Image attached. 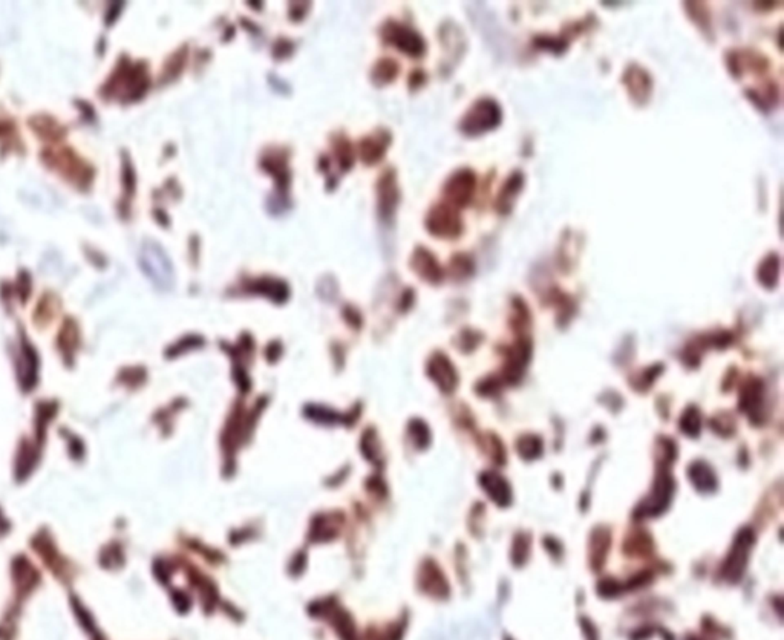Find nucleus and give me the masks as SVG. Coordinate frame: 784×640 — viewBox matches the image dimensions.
<instances>
[{
  "label": "nucleus",
  "instance_id": "1",
  "mask_svg": "<svg viewBox=\"0 0 784 640\" xmlns=\"http://www.w3.org/2000/svg\"><path fill=\"white\" fill-rule=\"evenodd\" d=\"M503 120V111L495 100L483 98L470 106L460 123V131L467 137H478L498 128Z\"/></svg>",
  "mask_w": 784,
  "mask_h": 640
},
{
  "label": "nucleus",
  "instance_id": "2",
  "mask_svg": "<svg viewBox=\"0 0 784 640\" xmlns=\"http://www.w3.org/2000/svg\"><path fill=\"white\" fill-rule=\"evenodd\" d=\"M382 37L387 45L397 48L404 55L414 58L425 55V39L417 31L406 27V25L390 20L382 29Z\"/></svg>",
  "mask_w": 784,
  "mask_h": 640
},
{
  "label": "nucleus",
  "instance_id": "3",
  "mask_svg": "<svg viewBox=\"0 0 784 640\" xmlns=\"http://www.w3.org/2000/svg\"><path fill=\"white\" fill-rule=\"evenodd\" d=\"M260 167L273 176L277 185V198L272 199L276 201V206L272 208V212H281L286 207V187L290 184L288 155L279 149L267 150L263 155V159H260Z\"/></svg>",
  "mask_w": 784,
  "mask_h": 640
},
{
  "label": "nucleus",
  "instance_id": "4",
  "mask_svg": "<svg viewBox=\"0 0 784 640\" xmlns=\"http://www.w3.org/2000/svg\"><path fill=\"white\" fill-rule=\"evenodd\" d=\"M141 264L145 267L147 276L157 284V286L171 288L173 284V269L171 260H168L161 247L154 242L146 244L141 253Z\"/></svg>",
  "mask_w": 784,
  "mask_h": 640
},
{
  "label": "nucleus",
  "instance_id": "5",
  "mask_svg": "<svg viewBox=\"0 0 784 640\" xmlns=\"http://www.w3.org/2000/svg\"><path fill=\"white\" fill-rule=\"evenodd\" d=\"M477 187V176L469 168L455 172L444 184V196L451 206L465 207L472 201Z\"/></svg>",
  "mask_w": 784,
  "mask_h": 640
},
{
  "label": "nucleus",
  "instance_id": "6",
  "mask_svg": "<svg viewBox=\"0 0 784 640\" xmlns=\"http://www.w3.org/2000/svg\"><path fill=\"white\" fill-rule=\"evenodd\" d=\"M400 202L397 176L394 171L385 172L377 182V212L385 222L392 221Z\"/></svg>",
  "mask_w": 784,
  "mask_h": 640
},
{
  "label": "nucleus",
  "instance_id": "7",
  "mask_svg": "<svg viewBox=\"0 0 784 640\" xmlns=\"http://www.w3.org/2000/svg\"><path fill=\"white\" fill-rule=\"evenodd\" d=\"M427 230L440 238H455L461 232V219L449 204H437L426 219Z\"/></svg>",
  "mask_w": 784,
  "mask_h": 640
},
{
  "label": "nucleus",
  "instance_id": "8",
  "mask_svg": "<svg viewBox=\"0 0 784 640\" xmlns=\"http://www.w3.org/2000/svg\"><path fill=\"white\" fill-rule=\"evenodd\" d=\"M391 135L385 129H378L369 137L360 141V158L366 166L377 164L385 156L386 149L390 147Z\"/></svg>",
  "mask_w": 784,
  "mask_h": 640
},
{
  "label": "nucleus",
  "instance_id": "9",
  "mask_svg": "<svg viewBox=\"0 0 784 640\" xmlns=\"http://www.w3.org/2000/svg\"><path fill=\"white\" fill-rule=\"evenodd\" d=\"M522 185H524V176L521 172H513L505 184L503 185L498 196V210L501 213H509L513 206V201L518 196Z\"/></svg>",
  "mask_w": 784,
  "mask_h": 640
},
{
  "label": "nucleus",
  "instance_id": "10",
  "mask_svg": "<svg viewBox=\"0 0 784 640\" xmlns=\"http://www.w3.org/2000/svg\"><path fill=\"white\" fill-rule=\"evenodd\" d=\"M399 72H400V67L392 60V58H382V60H378L373 67L371 77H373V83L376 86L382 88L385 84L392 83Z\"/></svg>",
  "mask_w": 784,
  "mask_h": 640
},
{
  "label": "nucleus",
  "instance_id": "11",
  "mask_svg": "<svg viewBox=\"0 0 784 640\" xmlns=\"http://www.w3.org/2000/svg\"><path fill=\"white\" fill-rule=\"evenodd\" d=\"M749 545H751V541H749V532L741 533L737 544H736V553L731 556V558H729L731 562L726 566L728 568L732 570V578H738L741 570H743L745 561H746L745 554H746V550H748Z\"/></svg>",
  "mask_w": 784,
  "mask_h": 640
},
{
  "label": "nucleus",
  "instance_id": "12",
  "mask_svg": "<svg viewBox=\"0 0 784 640\" xmlns=\"http://www.w3.org/2000/svg\"><path fill=\"white\" fill-rule=\"evenodd\" d=\"M778 273H780V259L777 255H771L764 260L763 265L758 269V279H760L764 286H775L778 282Z\"/></svg>",
  "mask_w": 784,
  "mask_h": 640
},
{
  "label": "nucleus",
  "instance_id": "13",
  "mask_svg": "<svg viewBox=\"0 0 784 640\" xmlns=\"http://www.w3.org/2000/svg\"><path fill=\"white\" fill-rule=\"evenodd\" d=\"M334 149H335V158L339 159V164L342 166L343 171H348V168L352 167V161H354L351 145L345 138H339L334 141Z\"/></svg>",
  "mask_w": 784,
  "mask_h": 640
},
{
  "label": "nucleus",
  "instance_id": "14",
  "mask_svg": "<svg viewBox=\"0 0 784 640\" xmlns=\"http://www.w3.org/2000/svg\"><path fill=\"white\" fill-rule=\"evenodd\" d=\"M416 262L420 265V267H418L420 272H425L423 274L427 276V277H431V279H435V277H437L438 274H440V273H438V267H437V264H435V260H434V259L431 258V255H429V253L425 251V250H423V251L420 250V251L417 253V255H416Z\"/></svg>",
  "mask_w": 784,
  "mask_h": 640
},
{
  "label": "nucleus",
  "instance_id": "15",
  "mask_svg": "<svg viewBox=\"0 0 784 640\" xmlns=\"http://www.w3.org/2000/svg\"><path fill=\"white\" fill-rule=\"evenodd\" d=\"M293 51H294V45L291 41L286 39H281L273 46V55L274 58H277V60H284V58H288L293 54Z\"/></svg>",
  "mask_w": 784,
  "mask_h": 640
},
{
  "label": "nucleus",
  "instance_id": "16",
  "mask_svg": "<svg viewBox=\"0 0 784 640\" xmlns=\"http://www.w3.org/2000/svg\"><path fill=\"white\" fill-rule=\"evenodd\" d=\"M291 8H293V10H294V8H296V10H298L296 13H290V14H291V15H290L291 19H293V20H302L303 17H305L307 11L310 10V4H308V2H293Z\"/></svg>",
  "mask_w": 784,
  "mask_h": 640
}]
</instances>
